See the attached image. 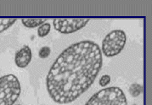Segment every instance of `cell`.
<instances>
[{
  "mask_svg": "<svg viewBox=\"0 0 152 105\" xmlns=\"http://www.w3.org/2000/svg\"><path fill=\"white\" fill-rule=\"evenodd\" d=\"M103 56L99 44L83 40L65 49L46 76V88L57 104H70L87 92L101 70Z\"/></svg>",
  "mask_w": 152,
  "mask_h": 105,
  "instance_id": "obj_1",
  "label": "cell"
},
{
  "mask_svg": "<svg viewBox=\"0 0 152 105\" xmlns=\"http://www.w3.org/2000/svg\"><path fill=\"white\" fill-rule=\"evenodd\" d=\"M85 105H128V100L120 87H110L94 94Z\"/></svg>",
  "mask_w": 152,
  "mask_h": 105,
  "instance_id": "obj_2",
  "label": "cell"
},
{
  "mask_svg": "<svg viewBox=\"0 0 152 105\" xmlns=\"http://www.w3.org/2000/svg\"><path fill=\"white\" fill-rule=\"evenodd\" d=\"M21 92L18 78L14 74L0 77V105H13Z\"/></svg>",
  "mask_w": 152,
  "mask_h": 105,
  "instance_id": "obj_3",
  "label": "cell"
},
{
  "mask_svg": "<svg viewBox=\"0 0 152 105\" xmlns=\"http://www.w3.org/2000/svg\"><path fill=\"white\" fill-rule=\"evenodd\" d=\"M127 41L125 32L116 29L110 32L102 41L101 52L107 57H112L121 53Z\"/></svg>",
  "mask_w": 152,
  "mask_h": 105,
  "instance_id": "obj_4",
  "label": "cell"
},
{
  "mask_svg": "<svg viewBox=\"0 0 152 105\" xmlns=\"http://www.w3.org/2000/svg\"><path fill=\"white\" fill-rule=\"evenodd\" d=\"M89 22L88 19H55L53 24L55 30L63 34H70L79 31Z\"/></svg>",
  "mask_w": 152,
  "mask_h": 105,
  "instance_id": "obj_5",
  "label": "cell"
},
{
  "mask_svg": "<svg viewBox=\"0 0 152 105\" xmlns=\"http://www.w3.org/2000/svg\"><path fill=\"white\" fill-rule=\"evenodd\" d=\"M32 58L31 50L28 45H25L21 49L16 51L15 56V62L18 68H24L29 65Z\"/></svg>",
  "mask_w": 152,
  "mask_h": 105,
  "instance_id": "obj_6",
  "label": "cell"
},
{
  "mask_svg": "<svg viewBox=\"0 0 152 105\" xmlns=\"http://www.w3.org/2000/svg\"><path fill=\"white\" fill-rule=\"evenodd\" d=\"M46 19L44 18H26L22 19L21 22L26 27L28 28H34L37 27H40L41 25L46 22Z\"/></svg>",
  "mask_w": 152,
  "mask_h": 105,
  "instance_id": "obj_7",
  "label": "cell"
},
{
  "mask_svg": "<svg viewBox=\"0 0 152 105\" xmlns=\"http://www.w3.org/2000/svg\"><path fill=\"white\" fill-rule=\"evenodd\" d=\"M16 21V19H0V33L7 30Z\"/></svg>",
  "mask_w": 152,
  "mask_h": 105,
  "instance_id": "obj_8",
  "label": "cell"
},
{
  "mask_svg": "<svg viewBox=\"0 0 152 105\" xmlns=\"http://www.w3.org/2000/svg\"><path fill=\"white\" fill-rule=\"evenodd\" d=\"M51 29V25L49 24V22H45L43 25H41L38 29H37V35L39 37L43 38L45 36H47L50 32Z\"/></svg>",
  "mask_w": 152,
  "mask_h": 105,
  "instance_id": "obj_9",
  "label": "cell"
},
{
  "mask_svg": "<svg viewBox=\"0 0 152 105\" xmlns=\"http://www.w3.org/2000/svg\"><path fill=\"white\" fill-rule=\"evenodd\" d=\"M143 92V87L138 84V83H134L129 87V93L133 97H139L141 93Z\"/></svg>",
  "mask_w": 152,
  "mask_h": 105,
  "instance_id": "obj_10",
  "label": "cell"
},
{
  "mask_svg": "<svg viewBox=\"0 0 152 105\" xmlns=\"http://www.w3.org/2000/svg\"><path fill=\"white\" fill-rule=\"evenodd\" d=\"M50 52H51V49L49 48V46H43L41 49L39 50V52H38V56L40 58H47L49 57L50 55Z\"/></svg>",
  "mask_w": 152,
  "mask_h": 105,
  "instance_id": "obj_11",
  "label": "cell"
},
{
  "mask_svg": "<svg viewBox=\"0 0 152 105\" xmlns=\"http://www.w3.org/2000/svg\"><path fill=\"white\" fill-rule=\"evenodd\" d=\"M110 82V76L108 74H104L99 80V85H100V87H106Z\"/></svg>",
  "mask_w": 152,
  "mask_h": 105,
  "instance_id": "obj_12",
  "label": "cell"
},
{
  "mask_svg": "<svg viewBox=\"0 0 152 105\" xmlns=\"http://www.w3.org/2000/svg\"><path fill=\"white\" fill-rule=\"evenodd\" d=\"M17 105H20V104H17Z\"/></svg>",
  "mask_w": 152,
  "mask_h": 105,
  "instance_id": "obj_13",
  "label": "cell"
}]
</instances>
